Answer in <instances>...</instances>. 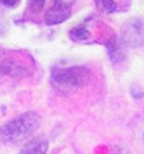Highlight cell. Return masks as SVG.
I'll use <instances>...</instances> for the list:
<instances>
[{
    "label": "cell",
    "mask_w": 144,
    "mask_h": 154,
    "mask_svg": "<svg viewBox=\"0 0 144 154\" xmlns=\"http://www.w3.org/2000/svg\"><path fill=\"white\" fill-rule=\"evenodd\" d=\"M45 1L46 0H30L28 1V8L32 13H39L44 5H45Z\"/></svg>",
    "instance_id": "ba28073f"
},
{
    "label": "cell",
    "mask_w": 144,
    "mask_h": 154,
    "mask_svg": "<svg viewBox=\"0 0 144 154\" xmlns=\"http://www.w3.org/2000/svg\"><path fill=\"white\" fill-rule=\"evenodd\" d=\"M94 1H96L97 7L100 11H104V12H108V13L113 12L117 7V4H116L115 0H94Z\"/></svg>",
    "instance_id": "8992f818"
},
{
    "label": "cell",
    "mask_w": 144,
    "mask_h": 154,
    "mask_svg": "<svg viewBox=\"0 0 144 154\" xmlns=\"http://www.w3.org/2000/svg\"><path fill=\"white\" fill-rule=\"evenodd\" d=\"M41 122L37 112H26L13 117L0 127V141L4 143H18L36 133Z\"/></svg>",
    "instance_id": "6da1fadb"
},
{
    "label": "cell",
    "mask_w": 144,
    "mask_h": 154,
    "mask_svg": "<svg viewBox=\"0 0 144 154\" xmlns=\"http://www.w3.org/2000/svg\"><path fill=\"white\" fill-rule=\"evenodd\" d=\"M90 72L83 66H71L57 69L52 72L51 82L58 90L71 91L85 85L89 82Z\"/></svg>",
    "instance_id": "7a4b0ae2"
},
{
    "label": "cell",
    "mask_w": 144,
    "mask_h": 154,
    "mask_svg": "<svg viewBox=\"0 0 144 154\" xmlns=\"http://www.w3.org/2000/svg\"><path fill=\"white\" fill-rule=\"evenodd\" d=\"M5 6H10V7H12V6H14L17 2H18V0H0Z\"/></svg>",
    "instance_id": "9c48e42d"
},
{
    "label": "cell",
    "mask_w": 144,
    "mask_h": 154,
    "mask_svg": "<svg viewBox=\"0 0 144 154\" xmlns=\"http://www.w3.org/2000/svg\"><path fill=\"white\" fill-rule=\"evenodd\" d=\"M122 43L130 48H140L144 45V18L128 20L121 31Z\"/></svg>",
    "instance_id": "3957f363"
},
{
    "label": "cell",
    "mask_w": 144,
    "mask_h": 154,
    "mask_svg": "<svg viewBox=\"0 0 144 154\" xmlns=\"http://www.w3.org/2000/svg\"><path fill=\"white\" fill-rule=\"evenodd\" d=\"M143 141H144V134H143Z\"/></svg>",
    "instance_id": "30bf717a"
},
{
    "label": "cell",
    "mask_w": 144,
    "mask_h": 154,
    "mask_svg": "<svg viewBox=\"0 0 144 154\" xmlns=\"http://www.w3.org/2000/svg\"><path fill=\"white\" fill-rule=\"evenodd\" d=\"M71 36L72 38L77 39V40H85L89 37V31L84 26H78V27L72 30Z\"/></svg>",
    "instance_id": "52a82bcc"
},
{
    "label": "cell",
    "mask_w": 144,
    "mask_h": 154,
    "mask_svg": "<svg viewBox=\"0 0 144 154\" xmlns=\"http://www.w3.org/2000/svg\"><path fill=\"white\" fill-rule=\"evenodd\" d=\"M49 148V141L41 136L28 141L19 154H46Z\"/></svg>",
    "instance_id": "5b68a950"
},
{
    "label": "cell",
    "mask_w": 144,
    "mask_h": 154,
    "mask_svg": "<svg viewBox=\"0 0 144 154\" xmlns=\"http://www.w3.org/2000/svg\"><path fill=\"white\" fill-rule=\"evenodd\" d=\"M73 0H54L45 13V23L47 25H57L71 16Z\"/></svg>",
    "instance_id": "277c9868"
}]
</instances>
